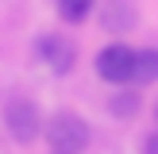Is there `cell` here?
<instances>
[{
	"label": "cell",
	"instance_id": "cell-1",
	"mask_svg": "<svg viewBox=\"0 0 158 154\" xmlns=\"http://www.w3.org/2000/svg\"><path fill=\"white\" fill-rule=\"evenodd\" d=\"M89 123L77 112H54L50 120H43V139L54 154H81L89 146Z\"/></svg>",
	"mask_w": 158,
	"mask_h": 154
},
{
	"label": "cell",
	"instance_id": "cell-2",
	"mask_svg": "<svg viewBox=\"0 0 158 154\" xmlns=\"http://www.w3.org/2000/svg\"><path fill=\"white\" fill-rule=\"evenodd\" d=\"M93 69H97V77L104 85H135V50H131L127 43H108L97 50V58H93Z\"/></svg>",
	"mask_w": 158,
	"mask_h": 154
},
{
	"label": "cell",
	"instance_id": "cell-3",
	"mask_svg": "<svg viewBox=\"0 0 158 154\" xmlns=\"http://www.w3.org/2000/svg\"><path fill=\"white\" fill-rule=\"evenodd\" d=\"M4 127H8V135H12L19 146L35 143V139L43 135L39 104H35L31 96H8V104H4Z\"/></svg>",
	"mask_w": 158,
	"mask_h": 154
},
{
	"label": "cell",
	"instance_id": "cell-4",
	"mask_svg": "<svg viewBox=\"0 0 158 154\" xmlns=\"http://www.w3.org/2000/svg\"><path fill=\"white\" fill-rule=\"evenodd\" d=\"M35 54H39V62H43L54 77L73 73V66H77V43L69 35H62V31H46V35H39L35 38Z\"/></svg>",
	"mask_w": 158,
	"mask_h": 154
},
{
	"label": "cell",
	"instance_id": "cell-5",
	"mask_svg": "<svg viewBox=\"0 0 158 154\" xmlns=\"http://www.w3.org/2000/svg\"><path fill=\"white\" fill-rule=\"evenodd\" d=\"M139 108H143L139 85H116L112 89V96H108V116H116V120H135Z\"/></svg>",
	"mask_w": 158,
	"mask_h": 154
},
{
	"label": "cell",
	"instance_id": "cell-6",
	"mask_svg": "<svg viewBox=\"0 0 158 154\" xmlns=\"http://www.w3.org/2000/svg\"><path fill=\"white\" fill-rule=\"evenodd\" d=\"M135 0H104V15H100V23H104V31H112V35H123V31L135 27Z\"/></svg>",
	"mask_w": 158,
	"mask_h": 154
},
{
	"label": "cell",
	"instance_id": "cell-7",
	"mask_svg": "<svg viewBox=\"0 0 158 154\" xmlns=\"http://www.w3.org/2000/svg\"><path fill=\"white\" fill-rule=\"evenodd\" d=\"M93 8H97V0H54V12H58L62 23H69V27H77V23H85L93 15Z\"/></svg>",
	"mask_w": 158,
	"mask_h": 154
},
{
	"label": "cell",
	"instance_id": "cell-8",
	"mask_svg": "<svg viewBox=\"0 0 158 154\" xmlns=\"http://www.w3.org/2000/svg\"><path fill=\"white\" fill-rule=\"evenodd\" d=\"M158 81V46L135 50V85H154Z\"/></svg>",
	"mask_w": 158,
	"mask_h": 154
},
{
	"label": "cell",
	"instance_id": "cell-9",
	"mask_svg": "<svg viewBox=\"0 0 158 154\" xmlns=\"http://www.w3.org/2000/svg\"><path fill=\"white\" fill-rule=\"evenodd\" d=\"M139 154H158V127L143 135V143H139Z\"/></svg>",
	"mask_w": 158,
	"mask_h": 154
},
{
	"label": "cell",
	"instance_id": "cell-10",
	"mask_svg": "<svg viewBox=\"0 0 158 154\" xmlns=\"http://www.w3.org/2000/svg\"><path fill=\"white\" fill-rule=\"evenodd\" d=\"M154 127H158V100H154Z\"/></svg>",
	"mask_w": 158,
	"mask_h": 154
},
{
	"label": "cell",
	"instance_id": "cell-11",
	"mask_svg": "<svg viewBox=\"0 0 158 154\" xmlns=\"http://www.w3.org/2000/svg\"><path fill=\"white\" fill-rule=\"evenodd\" d=\"M50 154H54V150H50Z\"/></svg>",
	"mask_w": 158,
	"mask_h": 154
}]
</instances>
